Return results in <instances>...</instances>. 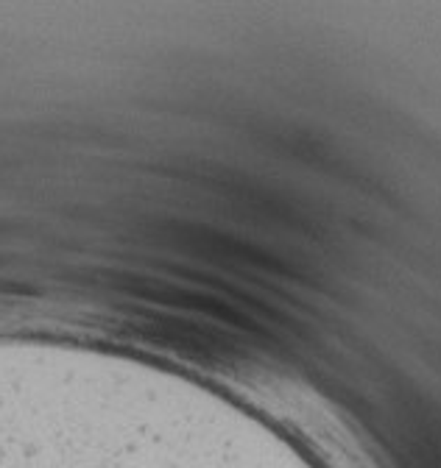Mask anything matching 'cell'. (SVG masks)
Instances as JSON below:
<instances>
[{
	"instance_id": "1",
	"label": "cell",
	"mask_w": 441,
	"mask_h": 468,
	"mask_svg": "<svg viewBox=\"0 0 441 468\" xmlns=\"http://www.w3.org/2000/svg\"><path fill=\"white\" fill-rule=\"evenodd\" d=\"M20 404H50V402H20ZM56 407H70V404H56ZM73 410H87V407H73ZM87 413H98V410H87Z\"/></svg>"
}]
</instances>
